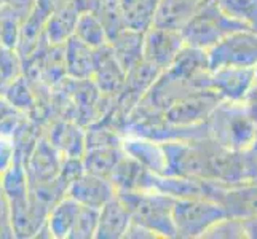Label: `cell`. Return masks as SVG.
Instances as JSON below:
<instances>
[{"label":"cell","instance_id":"4","mask_svg":"<svg viewBox=\"0 0 257 239\" xmlns=\"http://www.w3.org/2000/svg\"><path fill=\"white\" fill-rule=\"evenodd\" d=\"M227 217L225 210L216 201L208 198H174L173 223L176 237H201L217 220Z\"/></svg>","mask_w":257,"mask_h":239},{"label":"cell","instance_id":"37","mask_svg":"<svg viewBox=\"0 0 257 239\" xmlns=\"http://www.w3.org/2000/svg\"><path fill=\"white\" fill-rule=\"evenodd\" d=\"M125 237L126 239H157L158 236L154 231H150L149 228L131 220V223L126 229V233H125Z\"/></svg>","mask_w":257,"mask_h":239},{"label":"cell","instance_id":"6","mask_svg":"<svg viewBox=\"0 0 257 239\" xmlns=\"http://www.w3.org/2000/svg\"><path fill=\"white\" fill-rule=\"evenodd\" d=\"M208 61L211 70L222 66L257 67V32L240 31L230 34L208 50Z\"/></svg>","mask_w":257,"mask_h":239},{"label":"cell","instance_id":"23","mask_svg":"<svg viewBox=\"0 0 257 239\" xmlns=\"http://www.w3.org/2000/svg\"><path fill=\"white\" fill-rule=\"evenodd\" d=\"M125 155L121 145H99V147H88L82 156L83 171L96 174L109 179L113 167L117 166L120 158Z\"/></svg>","mask_w":257,"mask_h":239},{"label":"cell","instance_id":"28","mask_svg":"<svg viewBox=\"0 0 257 239\" xmlns=\"http://www.w3.org/2000/svg\"><path fill=\"white\" fill-rule=\"evenodd\" d=\"M4 97L8 101V104H10L12 107L20 110L24 115L35 110V107H37L35 94L32 93L28 82H26L24 75L18 77L16 80L8 83L7 90L4 93Z\"/></svg>","mask_w":257,"mask_h":239},{"label":"cell","instance_id":"2","mask_svg":"<svg viewBox=\"0 0 257 239\" xmlns=\"http://www.w3.org/2000/svg\"><path fill=\"white\" fill-rule=\"evenodd\" d=\"M131 220L149 228L158 237H176L173 223L174 198L155 190H117Z\"/></svg>","mask_w":257,"mask_h":239},{"label":"cell","instance_id":"35","mask_svg":"<svg viewBox=\"0 0 257 239\" xmlns=\"http://www.w3.org/2000/svg\"><path fill=\"white\" fill-rule=\"evenodd\" d=\"M16 155V147L12 137L0 134V175L12 166Z\"/></svg>","mask_w":257,"mask_h":239},{"label":"cell","instance_id":"21","mask_svg":"<svg viewBox=\"0 0 257 239\" xmlns=\"http://www.w3.org/2000/svg\"><path fill=\"white\" fill-rule=\"evenodd\" d=\"M80 210V204L70 196H63L48 210L47 226L53 239H69L75 220Z\"/></svg>","mask_w":257,"mask_h":239},{"label":"cell","instance_id":"19","mask_svg":"<svg viewBox=\"0 0 257 239\" xmlns=\"http://www.w3.org/2000/svg\"><path fill=\"white\" fill-rule=\"evenodd\" d=\"M78 15L80 13L75 10V7L70 4V0H66L63 5H59L48 16L45 23V31H43V37H45L48 45H64L72 37Z\"/></svg>","mask_w":257,"mask_h":239},{"label":"cell","instance_id":"40","mask_svg":"<svg viewBox=\"0 0 257 239\" xmlns=\"http://www.w3.org/2000/svg\"><path fill=\"white\" fill-rule=\"evenodd\" d=\"M7 207V199L4 196V191H2V187H0V210H4Z\"/></svg>","mask_w":257,"mask_h":239},{"label":"cell","instance_id":"18","mask_svg":"<svg viewBox=\"0 0 257 239\" xmlns=\"http://www.w3.org/2000/svg\"><path fill=\"white\" fill-rule=\"evenodd\" d=\"M121 148L128 156L135 158L149 171L162 175L165 174L166 158L162 142L139 136H123Z\"/></svg>","mask_w":257,"mask_h":239},{"label":"cell","instance_id":"5","mask_svg":"<svg viewBox=\"0 0 257 239\" xmlns=\"http://www.w3.org/2000/svg\"><path fill=\"white\" fill-rule=\"evenodd\" d=\"M222 101L212 90H198L182 96L162 113V120L173 126H195L205 123Z\"/></svg>","mask_w":257,"mask_h":239},{"label":"cell","instance_id":"11","mask_svg":"<svg viewBox=\"0 0 257 239\" xmlns=\"http://www.w3.org/2000/svg\"><path fill=\"white\" fill-rule=\"evenodd\" d=\"M10 212L15 237L31 239L35 237L39 229L45 225L50 206L29 191L28 196L7 202Z\"/></svg>","mask_w":257,"mask_h":239},{"label":"cell","instance_id":"41","mask_svg":"<svg viewBox=\"0 0 257 239\" xmlns=\"http://www.w3.org/2000/svg\"><path fill=\"white\" fill-rule=\"evenodd\" d=\"M255 82H257V67H255Z\"/></svg>","mask_w":257,"mask_h":239},{"label":"cell","instance_id":"30","mask_svg":"<svg viewBox=\"0 0 257 239\" xmlns=\"http://www.w3.org/2000/svg\"><path fill=\"white\" fill-rule=\"evenodd\" d=\"M201 237L206 239H244V229L241 218L224 217L211 225Z\"/></svg>","mask_w":257,"mask_h":239},{"label":"cell","instance_id":"10","mask_svg":"<svg viewBox=\"0 0 257 239\" xmlns=\"http://www.w3.org/2000/svg\"><path fill=\"white\" fill-rule=\"evenodd\" d=\"M255 82V67L222 66L211 70L208 90L214 91L222 101L241 102Z\"/></svg>","mask_w":257,"mask_h":239},{"label":"cell","instance_id":"8","mask_svg":"<svg viewBox=\"0 0 257 239\" xmlns=\"http://www.w3.org/2000/svg\"><path fill=\"white\" fill-rule=\"evenodd\" d=\"M63 163L64 156L58 152L45 134H40L29 155L26 156L29 188L55 182L63 169Z\"/></svg>","mask_w":257,"mask_h":239},{"label":"cell","instance_id":"16","mask_svg":"<svg viewBox=\"0 0 257 239\" xmlns=\"http://www.w3.org/2000/svg\"><path fill=\"white\" fill-rule=\"evenodd\" d=\"M63 53L66 77L75 82H90L96 66V50L72 35L63 45Z\"/></svg>","mask_w":257,"mask_h":239},{"label":"cell","instance_id":"13","mask_svg":"<svg viewBox=\"0 0 257 239\" xmlns=\"http://www.w3.org/2000/svg\"><path fill=\"white\" fill-rule=\"evenodd\" d=\"M126 70L120 66L110 45L96 50V66L90 82L102 96L115 99L125 83Z\"/></svg>","mask_w":257,"mask_h":239},{"label":"cell","instance_id":"17","mask_svg":"<svg viewBox=\"0 0 257 239\" xmlns=\"http://www.w3.org/2000/svg\"><path fill=\"white\" fill-rule=\"evenodd\" d=\"M45 136L64 158H82L85 153V131L74 121H55Z\"/></svg>","mask_w":257,"mask_h":239},{"label":"cell","instance_id":"20","mask_svg":"<svg viewBox=\"0 0 257 239\" xmlns=\"http://www.w3.org/2000/svg\"><path fill=\"white\" fill-rule=\"evenodd\" d=\"M201 0H160L152 26L181 31L192 18Z\"/></svg>","mask_w":257,"mask_h":239},{"label":"cell","instance_id":"9","mask_svg":"<svg viewBox=\"0 0 257 239\" xmlns=\"http://www.w3.org/2000/svg\"><path fill=\"white\" fill-rule=\"evenodd\" d=\"M184 47L181 31L152 26L144 32L143 59L160 70H166Z\"/></svg>","mask_w":257,"mask_h":239},{"label":"cell","instance_id":"34","mask_svg":"<svg viewBox=\"0 0 257 239\" xmlns=\"http://www.w3.org/2000/svg\"><path fill=\"white\" fill-rule=\"evenodd\" d=\"M241 155H243L244 182L257 183V139L247 148L241 150Z\"/></svg>","mask_w":257,"mask_h":239},{"label":"cell","instance_id":"31","mask_svg":"<svg viewBox=\"0 0 257 239\" xmlns=\"http://www.w3.org/2000/svg\"><path fill=\"white\" fill-rule=\"evenodd\" d=\"M97 215H99V209L80 204V210H78L75 225L69 239H93L96 234Z\"/></svg>","mask_w":257,"mask_h":239},{"label":"cell","instance_id":"22","mask_svg":"<svg viewBox=\"0 0 257 239\" xmlns=\"http://www.w3.org/2000/svg\"><path fill=\"white\" fill-rule=\"evenodd\" d=\"M143 42L144 32H136L133 29H123L113 39L109 40V45L120 66L128 72L131 67L143 61Z\"/></svg>","mask_w":257,"mask_h":239},{"label":"cell","instance_id":"12","mask_svg":"<svg viewBox=\"0 0 257 239\" xmlns=\"http://www.w3.org/2000/svg\"><path fill=\"white\" fill-rule=\"evenodd\" d=\"M171 75L189 83L195 90H208V77L211 74L208 51L185 45L173 64L166 69Z\"/></svg>","mask_w":257,"mask_h":239},{"label":"cell","instance_id":"24","mask_svg":"<svg viewBox=\"0 0 257 239\" xmlns=\"http://www.w3.org/2000/svg\"><path fill=\"white\" fill-rule=\"evenodd\" d=\"M0 187L7 202L21 199L29 194V179L26 171V159L16 150V155L12 166L0 175Z\"/></svg>","mask_w":257,"mask_h":239},{"label":"cell","instance_id":"39","mask_svg":"<svg viewBox=\"0 0 257 239\" xmlns=\"http://www.w3.org/2000/svg\"><path fill=\"white\" fill-rule=\"evenodd\" d=\"M243 229H244V237L247 239H257V215L241 218Z\"/></svg>","mask_w":257,"mask_h":239},{"label":"cell","instance_id":"15","mask_svg":"<svg viewBox=\"0 0 257 239\" xmlns=\"http://www.w3.org/2000/svg\"><path fill=\"white\" fill-rule=\"evenodd\" d=\"M131 223V214L118 194L99 207L96 226V239H123Z\"/></svg>","mask_w":257,"mask_h":239},{"label":"cell","instance_id":"36","mask_svg":"<svg viewBox=\"0 0 257 239\" xmlns=\"http://www.w3.org/2000/svg\"><path fill=\"white\" fill-rule=\"evenodd\" d=\"M241 104L244 105L247 115H249L257 125V82H254V85L249 88V91L243 97Z\"/></svg>","mask_w":257,"mask_h":239},{"label":"cell","instance_id":"32","mask_svg":"<svg viewBox=\"0 0 257 239\" xmlns=\"http://www.w3.org/2000/svg\"><path fill=\"white\" fill-rule=\"evenodd\" d=\"M21 20L15 16L7 8H0V45L8 48H16L20 40Z\"/></svg>","mask_w":257,"mask_h":239},{"label":"cell","instance_id":"33","mask_svg":"<svg viewBox=\"0 0 257 239\" xmlns=\"http://www.w3.org/2000/svg\"><path fill=\"white\" fill-rule=\"evenodd\" d=\"M24 61L20 56L16 48H8L0 45V75H2L8 83L23 75Z\"/></svg>","mask_w":257,"mask_h":239},{"label":"cell","instance_id":"1","mask_svg":"<svg viewBox=\"0 0 257 239\" xmlns=\"http://www.w3.org/2000/svg\"><path fill=\"white\" fill-rule=\"evenodd\" d=\"M240 31H249V28L228 18L216 0H201L181 34L187 47L208 51L230 34Z\"/></svg>","mask_w":257,"mask_h":239},{"label":"cell","instance_id":"14","mask_svg":"<svg viewBox=\"0 0 257 239\" xmlns=\"http://www.w3.org/2000/svg\"><path fill=\"white\" fill-rule=\"evenodd\" d=\"M66 194L75 199L78 204L99 209L117 194V188L105 177L83 171L70 182Z\"/></svg>","mask_w":257,"mask_h":239},{"label":"cell","instance_id":"27","mask_svg":"<svg viewBox=\"0 0 257 239\" xmlns=\"http://www.w3.org/2000/svg\"><path fill=\"white\" fill-rule=\"evenodd\" d=\"M216 4L228 18L257 32V0H216Z\"/></svg>","mask_w":257,"mask_h":239},{"label":"cell","instance_id":"29","mask_svg":"<svg viewBox=\"0 0 257 239\" xmlns=\"http://www.w3.org/2000/svg\"><path fill=\"white\" fill-rule=\"evenodd\" d=\"M96 16L99 18L102 23L105 34H107L109 40L113 39L118 32L126 29L125 21H123V12L120 0H99L96 8Z\"/></svg>","mask_w":257,"mask_h":239},{"label":"cell","instance_id":"38","mask_svg":"<svg viewBox=\"0 0 257 239\" xmlns=\"http://www.w3.org/2000/svg\"><path fill=\"white\" fill-rule=\"evenodd\" d=\"M15 237L10 212H8V206L0 210V239H12Z\"/></svg>","mask_w":257,"mask_h":239},{"label":"cell","instance_id":"25","mask_svg":"<svg viewBox=\"0 0 257 239\" xmlns=\"http://www.w3.org/2000/svg\"><path fill=\"white\" fill-rule=\"evenodd\" d=\"M158 2L160 0H120L126 28L136 32H146L152 28Z\"/></svg>","mask_w":257,"mask_h":239},{"label":"cell","instance_id":"3","mask_svg":"<svg viewBox=\"0 0 257 239\" xmlns=\"http://www.w3.org/2000/svg\"><path fill=\"white\" fill-rule=\"evenodd\" d=\"M206 123L209 137L230 150L241 152L257 139V125L241 102L220 101Z\"/></svg>","mask_w":257,"mask_h":239},{"label":"cell","instance_id":"7","mask_svg":"<svg viewBox=\"0 0 257 239\" xmlns=\"http://www.w3.org/2000/svg\"><path fill=\"white\" fill-rule=\"evenodd\" d=\"M208 199L216 201L228 217L246 218L257 215V183H224L209 180Z\"/></svg>","mask_w":257,"mask_h":239},{"label":"cell","instance_id":"26","mask_svg":"<svg viewBox=\"0 0 257 239\" xmlns=\"http://www.w3.org/2000/svg\"><path fill=\"white\" fill-rule=\"evenodd\" d=\"M74 37L93 50H99L109 43V37L105 34L102 23L93 12L78 15Z\"/></svg>","mask_w":257,"mask_h":239}]
</instances>
